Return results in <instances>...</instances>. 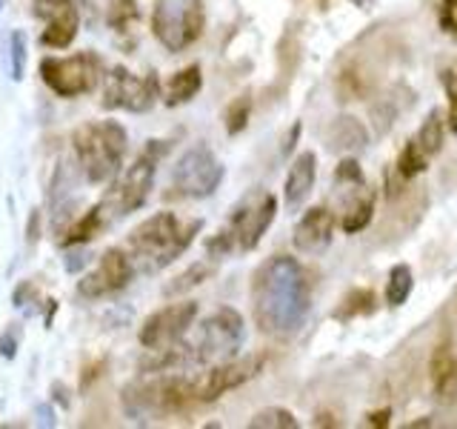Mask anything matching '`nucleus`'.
<instances>
[{
    "mask_svg": "<svg viewBox=\"0 0 457 429\" xmlns=\"http://www.w3.org/2000/svg\"><path fill=\"white\" fill-rule=\"evenodd\" d=\"M252 312L263 335H297L312 312V283L306 269L289 255H275L261 264L252 281Z\"/></svg>",
    "mask_w": 457,
    "mask_h": 429,
    "instance_id": "obj_1",
    "label": "nucleus"
},
{
    "mask_svg": "<svg viewBox=\"0 0 457 429\" xmlns=\"http://www.w3.org/2000/svg\"><path fill=\"white\" fill-rule=\"evenodd\" d=\"M200 226H204L200 218H180L175 212H157L137 223L123 247L135 275H154V272L175 264L192 247Z\"/></svg>",
    "mask_w": 457,
    "mask_h": 429,
    "instance_id": "obj_2",
    "label": "nucleus"
},
{
    "mask_svg": "<svg viewBox=\"0 0 457 429\" xmlns=\"http://www.w3.org/2000/svg\"><path fill=\"white\" fill-rule=\"evenodd\" d=\"M275 214H278L275 195L263 189L249 192L243 200H237V206L228 214L220 232L206 240V257L209 261H223L232 252H252L266 235L271 221H275Z\"/></svg>",
    "mask_w": 457,
    "mask_h": 429,
    "instance_id": "obj_3",
    "label": "nucleus"
},
{
    "mask_svg": "<svg viewBox=\"0 0 457 429\" xmlns=\"http://www.w3.org/2000/svg\"><path fill=\"white\" fill-rule=\"evenodd\" d=\"M146 375L149 378L132 381L120 392L129 418L149 424L195 407L189 392V375H175V372H146Z\"/></svg>",
    "mask_w": 457,
    "mask_h": 429,
    "instance_id": "obj_4",
    "label": "nucleus"
},
{
    "mask_svg": "<svg viewBox=\"0 0 457 429\" xmlns=\"http://www.w3.org/2000/svg\"><path fill=\"white\" fill-rule=\"evenodd\" d=\"M71 147H75L78 164L89 183H109L118 178L123 169L129 135L120 123L114 121H92L71 132Z\"/></svg>",
    "mask_w": 457,
    "mask_h": 429,
    "instance_id": "obj_5",
    "label": "nucleus"
},
{
    "mask_svg": "<svg viewBox=\"0 0 457 429\" xmlns=\"http://www.w3.org/2000/svg\"><path fill=\"white\" fill-rule=\"evenodd\" d=\"M161 152H163L161 147L149 143V147L132 161V166H126V172H118V181H114V186L106 192V198L97 204L106 226L120 221L123 214L135 212L146 204V198L152 192V183H154L157 161H161Z\"/></svg>",
    "mask_w": 457,
    "mask_h": 429,
    "instance_id": "obj_6",
    "label": "nucleus"
},
{
    "mask_svg": "<svg viewBox=\"0 0 457 429\" xmlns=\"http://www.w3.org/2000/svg\"><path fill=\"white\" fill-rule=\"evenodd\" d=\"M206 26L204 0H157L152 12V32L169 52L189 49Z\"/></svg>",
    "mask_w": 457,
    "mask_h": 429,
    "instance_id": "obj_7",
    "label": "nucleus"
},
{
    "mask_svg": "<svg viewBox=\"0 0 457 429\" xmlns=\"http://www.w3.org/2000/svg\"><path fill=\"white\" fill-rule=\"evenodd\" d=\"M263 355H246V358H228V361L212 364L209 369L189 375V392L195 404H212V400L223 398L226 392L237 390V386L249 383L257 372L263 369Z\"/></svg>",
    "mask_w": 457,
    "mask_h": 429,
    "instance_id": "obj_8",
    "label": "nucleus"
},
{
    "mask_svg": "<svg viewBox=\"0 0 457 429\" xmlns=\"http://www.w3.org/2000/svg\"><path fill=\"white\" fill-rule=\"evenodd\" d=\"M223 181V166L206 143L186 149L171 169V186L183 198H209Z\"/></svg>",
    "mask_w": 457,
    "mask_h": 429,
    "instance_id": "obj_9",
    "label": "nucleus"
},
{
    "mask_svg": "<svg viewBox=\"0 0 457 429\" xmlns=\"http://www.w3.org/2000/svg\"><path fill=\"white\" fill-rule=\"evenodd\" d=\"M40 75L54 95L78 97L83 92H92L104 72L92 52H80L71 57H46L40 63Z\"/></svg>",
    "mask_w": 457,
    "mask_h": 429,
    "instance_id": "obj_10",
    "label": "nucleus"
},
{
    "mask_svg": "<svg viewBox=\"0 0 457 429\" xmlns=\"http://www.w3.org/2000/svg\"><path fill=\"white\" fill-rule=\"evenodd\" d=\"M154 97H157V78L154 72L146 78L135 75L123 66H114L106 80H104V97H100V106L104 109H126V112H135L143 114L154 106Z\"/></svg>",
    "mask_w": 457,
    "mask_h": 429,
    "instance_id": "obj_11",
    "label": "nucleus"
},
{
    "mask_svg": "<svg viewBox=\"0 0 457 429\" xmlns=\"http://www.w3.org/2000/svg\"><path fill=\"white\" fill-rule=\"evenodd\" d=\"M197 318V304L195 300H180V304H169L163 309H157L154 315H149L140 326V343L146 349H161V347H171L186 338L189 326Z\"/></svg>",
    "mask_w": 457,
    "mask_h": 429,
    "instance_id": "obj_12",
    "label": "nucleus"
},
{
    "mask_svg": "<svg viewBox=\"0 0 457 429\" xmlns=\"http://www.w3.org/2000/svg\"><path fill=\"white\" fill-rule=\"evenodd\" d=\"M132 275H135V269H132V264H129L126 249L112 247L97 257V264L89 275L80 278L78 292L83 298H106V295L120 292L123 286H129Z\"/></svg>",
    "mask_w": 457,
    "mask_h": 429,
    "instance_id": "obj_13",
    "label": "nucleus"
},
{
    "mask_svg": "<svg viewBox=\"0 0 457 429\" xmlns=\"http://www.w3.org/2000/svg\"><path fill=\"white\" fill-rule=\"evenodd\" d=\"M32 12L35 18L46 23L40 35L43 46L52 49H66L71 40L78 38L80 29V14L75 0H32Z\"/></svg>",
    "mask_w": 457,
    "mask_h": 429,
    "instance_id": "obj_14",
    "label": "nucleus"
},
{
    "mask_svg": "<svg viewBox=\"0 0 457 429\" xmlns=\"http://www.w3.org/2000/svg\"><path fill=\"white\" fill-rule=\"evenodd\" d=\"M332 235H335V214L326 206H312L309 212H303V218L297 221L292 240L297 252L318 255L332 243Z\"/></svg>",
    "mask_w": 457,
    "mask_h": 429,
    "instance_id": "obj_15",
    "label": "nucleus"
},
{
    "mask_svg": "<svg viewBox=\"0 0 457 429\" xmlns=\"http://www.w3.org/2000/svg\"><path fill=\"white\" fill-rule=\"evenodd\" d=\"M343 186V212H340V229L346 235H354L366 229L375 218V204L378 198L375 192L369 189L366 181H357V183H337Z\"/></svg>",
    "mask_w": 457,
    "mask_h": 429,
    "instance_id": "obj_16",
    "label": "nucleus"
},
{
    "mask_svg": "<svg viewBox=\"0 0 457 429\" xmlns=\"http://www.w3.org/2000/svg\"><path fill=\"white\" fill-rule=\"evenodd\" d=\"M314 178H318V155L300 152L292 161L289 175H286V186H283V195H286V204H289V209H297L312 195Z\"/></svg>",
    "mask_w": 457,
    "mask_h": 429,
    "instance_id": "obj_17",
    "label": "nucleus"
},
{
    "mask_svg": "<svg viewBox=\"0 0 457 429\" xmlns=\"http://www.w3.org/2000/svg\"><path fill=\"white\" fill-rule=\"evenodd\" d=\"M428 378H432V390L440 400H454L457 395V358L449 343H440L428 361Z\"/></svg>",
    "mask_w": 457,
    "mask_h": 429,
    "instance_id": "obj_18",
    "label": "nucleus"
},
{
    "mask_svg": "<svg viewBox=\"0 0 457 429\" xmlns=\"http://www.w3.org/2000/svg\"><path fill=\"white\" fill-rule=\"evenodd\" d=\"M200 86H204V75H200V66L197 63L175 72V75H171V80L166 83V104L169 106L189 104V100L200 92Z\"/></svg>",
    "mask_w": 457,
    "mask_h": 429,
    "instance_id": "obj_19",
    "label": "nucleus"
},
{
    "mask_svg": "<svg viewBox=\"0 0 457 429\" xmlns=\"http://www.w3.org/2000/svg\"><path fill=\"white\" fill-rule=\"evenodd\" d=\"M366 129L357 118H337L328 129V147L337 149V152H354V149H363L366 147Z\"/></svg>",
    "mask_w": 457,
    "mask_h": 429,
    "instance_id": "obj_20",
    "label": "nucleus"
},
{
    "mask_svg": "<svg viewBox=\"0 0 457 429\" xmlns=\"http://www.w3.org/2000/svg\"><path fill=\"white\" fill-rule=\"evenodd\" d=\"M104 229H106V221H104V214H100V206H92L89 212H83V218H78L66 229V235L61 238V243H63V247H83V243H89L92 238H97Z\"/></svg>",
    "mask_w": 457,
    "mask_h": 429,
    "instance_id": "obj_21",
    "label": "nucleus"
},
{
    "mask_svg": "<svg viewBox=\"0 0 457 429\" xmlns=\"http://www.w3.org/2000/svg\"><path fill=\"white\" fill-rule=\"evenodd\" d=\"M443 135H446V123H443V114L437 109H432L423 118L418 135H414V147H418L428 161L443 149Z\"/></svg>",
    "mask_w": 457,
    "mask_h": 429,
    "instance_id": "obj_22",
    "label": "nucleus"
},
{
    "mask_svg": "<svg viewBox=\"0 0 457 429\" xmlns=\"http://www.w3.org/2000/svg\"><path fill=\"white\" fill-rule=\"evenodd\" d=\"M411 286H414V275H411V266L406 264H397L389 269V281H386V304L389 307H403L409 295H411Z\"/></svg>",
    "mask_w": 457,
    "mask_h": 429,
    "instance_id": "obj_23",
    "label": "nucleus"
},
{
    "mask_svg": "<svg viewBox=\"0 0 457 429\" xmlns=\"http://www.w3.org/2000/svg\"><path fill=\"white\" fill-rule=\"evenodd\" d=\"M428 166V157L414 147V140H409L406 147H403V152L397 155V164H395V178L397 181H411V178H418L420 172Z\"/></svg>",
    "mask_w": 457,
    "mask_h": 429,
    "instance_id": "obj_24",
    "label": "nucleus"
},
{
    "mask_svg": "<svg viewBox=\"0 0 457 429\" xmlns=\"http://www.w3.org/2000/svg\"><path fill=\"white\" fill-rule=\"evenodd\" d=\"M214 272V266L209 264V261H200V264H192L189 269L183 272V275H178L175 281H171L169 286H166V295H183V292H189V290H195V286H200L204 283L209 275Z\"/></svg>",
    "mask_w": 457,
    "mask_h": 429,
    "instance_id": "obj_25",
    "label": "nucleus"
},
{
    "mask_svg": "<svg viewBox=\"0 0 457 429\" xmlns=\"http://www.w3.org/2000/svg\"><path fill=\"white\" fill-rule=\"evenodd\" d=\"M295 426H297V418L289 409H280V407L261 409L249 421V429H295Z\"/></svg>",
    "mask_w": 457,
    "mask_h": 429,
    "instance_id": "obj_26",
    "label": "nucleus"
},
{
    "mask_svg": "<svg viewBox=\"0 0 457 429\" xmlns=\"http://www.w3.org/2000/svg\"><path fill=\"white\" fill-rule=\"evenodd\" d=\"M371 309H375V292H371V290H354V292L346 295L343 307L335 312V318L346 321V318H354V315H369Z\"/></svg>",
    "mask_w": 457,
    "mask_h": 429,
    "instance_id": "obj_27",
    "label": "nucleus"
},
{
    "mask_svg": "<svg viewBox=\"0 0 457 429\" xmlns=\"http://www.w3.org/2000/svg\"><path fill=\"white\" fill-rule=\"evenodd\" d=\"M249 114H252V97L249 95L235 97L232 104L226 106V132L228 135H240L243 129H246V123H249Z\"/></svg>",
    "mask_w": 457,
    "mask_h": 429,
    "instance_id": "obj_28",
    "label": "nucleus"
},
{
    "mask_svg": "<svg viewBox=\"0 0 457 429\" xmlns=\"http://www.w3.org/2000/svg\"><path fill=\"white\" fill-rule=\"evenodd\" d=\"M137 18V6L135 0H109L106 6V23L112 29H118V32H123V29L132 23Z\"/></svg>",
    "mask_w": 457,
    "mask_h": 429,
    "instance_id": "obj_29",
    "label": "nucleus"
},
{
    "mask_svg": "<svg viewBox=\"0 0 457 429\" xmlns=\"http://www.w3.org/2000/svg\"><path fill=\"white\" fill-rule=\"evenodd\" d=\"M9 72L14 80H23V72H26V35L23 32H12L9 38Z\"/></svg>",
    "mask_w": 457,
    "mask_h": 429,
    "instance_id": "obj_30",
    "label": "nucleus"
},
{
    "mask_svg": "<svg viewBox=\"0 0 457 429\" xmlns=\"http://www.w3.org/2000/svg\"><path fill=\"white\" fill-rule=\"evenodd\" d=\"M443 89L449 97V129L457 132V63L443 69Z\"/></svg>",
    "mask_w": 457,
    "mask_h": 429,
    "instance_id": "obj_31",
    "label": "nucleus"
},
{
    "mask_svg": "<svg viewBox=\"0 0 457 429\" xmlns=\"http://www.w3.org/2000/svg\"><path fill=\"white\" fill-rule=\"evenodd\" d=\"M440 26L446 35L457 38V0H440Z\"/></svg>",
    "mask_w": 457,
    "mask_h": 429,
    "instance_id": "obj_32",
    "label": "nucleus"
},
{
    "mask_svg": "<svg viewBox=\"0 0 457 429\" xmlns=\"http://www.w3.org/2000/svg\"><path fill=\"white\" fill-rule=\"evenodd\" d=\"M335 181H337V183H357V181H363L361 164L352 161V157H346V161H340L337 169H335Z\"/></svg>",
    "mask_w": 457,
    "mask_h": 429,
    "instance_id": "obj_33",
    "label": "nucleus"
},
{
    "mask_svg": "<svg viewBox=\"0 0 457 429\" xmlns=\"http://www.w3.org/2000/svg\"><path fill=\"white\" fill-rule=\"evenodd\" d=\"M0 355L4 358L18 355V338H14V329H6V332L0 335Z\"/></svg>",
    "mask_w": 457,
    "mask_h": 429,
    "instance_id": "obj_34",
    "label": "nucleus"
},
{
    "mask_svg": "<svg viewBox=\"0 0 457 429\" xmlns=\"http://www.w3.org/2000/svg\"><path fill=\"white\" fill-rule=\"evenodd\" d=\"M89 264V255H86L83 249L80 252H69V261H66V269L69 272H80V266Z\"/></svg>",
    "mask_w": 457,
    "mask_h": 429,
    "instance_id": "obj_35",
    "label": "nucleus"
},
{
    "mask_svg": "<svg viewBox=\"0 0 457 429\" xmlns=\"http://www.w3.org/2000/svg\"><path fill=\"white\" fill-rule=\"evenodd\" d=\"M389 421H392V412H389V409L371 412L369 418H366V424H369V426H389Z\"/></svg>",
    "mask_w": 457,
    "mask_h": 429,
    "instance_id": "obj_36",
    "label": "nucleus"
},
{
    "mask_svg": "<svg viewBox=\"0 0 457 429\" xmlns=\"http://www.w3.org/2000/svg\"><path fill=\"white\" fill-rule=\"evenodd\" d=\"M4 4H6V0H0V6H4Z\"/></svg>",
    "mask_w": 457,
    "mask_h": 429,
    "instance_id": "obj_37",
    "label": "nucleus"
}]
</instances>
